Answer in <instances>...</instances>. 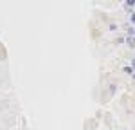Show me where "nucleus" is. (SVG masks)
Listing matches in <instances>:
<instances>
[{"label": "nucleus", "mask_w": 135, "mask_h": 130, "mask_svg": "<svg viewBox=\"0 0 135 130\" xmlns=\"http://www.w3.org/2000/svg\"><path fill=\"white\" fill-rule=\"evenodd\" d=\"M126 7H135V0H126Z\"/></svg>", "instance_id": "2"}, {"label": "nucleus", "mask_w": 135, "mask_h": 130, "mask_svg": "<svg viewBox=\"0 0 135 130\" xmlns=\"http://www.w3.org/2000/svg\"><path fill=\"white\" fill-rule=\"evenodd\" d=\"M133 34H135V27H133V29H132V36H133Z\"/></svg>", "instance_id": "6"}, {"label": "nucleus", "mask_w": 135, "mask_h": 130, "mask_svg": "<svg viewBox=\"0 0 135 130\" xmlns=\"http://www.w3.org/2000/svg\"><path fill=\"white\" fill-rule=\"evenodd\" d=\"M132 24H135V13L132 15Z\"/></svg>", "instance_id": "5"}, {"label": "nucleus", "mask_w": 135, "mask_h": 130, "mask_svg": "<svg viewBox=\"0 0 135 130\" xmlns=\"http://www.w3.org/2000/svg\"><path fill=\"white\" fill-rule=\"evenodd\" d=\"M126 43H128L130 47H135V38L133 36H128V38H126Z\"/></svg>", "instance_id": "1"}, {"label": "nucleus", "mask_w": 135, "mask_h": 130, "mask_svg": "<svg viewBox=\"0 0 135 130\" xmlns=\"http://www.w3.org/2000/svg\"><path fill=\"white\" fill-rule=\"evenodd\" d=\"M124 72H128V74L133 76V69H132V67H124Z\"/></svg>", "instance_id": "3"}, {"label": "nucleus", "mask_w": 135, "mask_h": 130, "mask_svg": "<svg viewBox=\"0 0 135 130\" xmlns=\"http://www.w3.org/2000/svg\"><path fill=\"white\" fill-rule=\"evenodd\" d=\"M132 69H133V72H135V60H132Z\"/></svg>", "instance_id": "4"}]
</instances>
